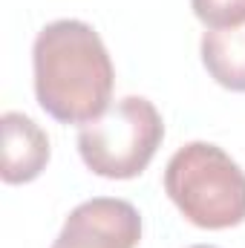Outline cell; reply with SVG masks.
Here are the masks:
<instances>
[{"instance_id":"52a82bcc","label":"cell","mask_w":245,"mask_h":248,"mask_svg":"<svg viewBox=\"0 0 245 248\" xmlns=\"http://www.w3.org/2000/svg\"><path fill=\"white\" fill-rule=\"evenodd\" d=\"M190 6L208 29H231L245 23V0H190Z\"/></svg>"},{"instance_id":"7a4b0ae2","label":"cell","mask_w":245,"mask_h":248,"mask_svg":"<svg viewBox=\"0 0 245 248\" xmlns=\"http://www.w3.org/2000/svg\"><path fill=\"white\" fill-rule=\"evenodd\" d=\"M165 190L196 228L225 231L245 222V170L211 141H190L170 156Z\"/></svg>"},{"instance_id":"6da1fadb","label":"cell","mask_w":245,"mask_h":248,"mask_svg":"<svg viewBox=\"0 0 245 248\" xmlns=\"http://www.w3.org/2000/svg\"><path fill=\"white\" fill-rule=\"evenodd\" d=\"M38 104L61 124L98 119L113 98L116 69L101 35L84 20L46 23L32 46Z\"/></svg>"},{"instance_id":"8992f818","label":"cell","mask_w":245,"mask_h":248,"mask_svg":"<svg viewBox=\"0 0 245 248\" xmlns=\"http://www.w3.org/2000/svg\"><path fill=\"white\" fill-rule=\"evenodd\" d=\"M199 49L208 75L219 87L231 93H245V23L205 32Z\"/></svg>"},{"instance_id":"5b68a950","label":"cell","mask_w":245,"mask_h":248,"mask_svg":"<svg viewBox=\"0 0 245 248\" xmlns=\"http://www.w3.org/2000/svg\"><path fill=\"white\" fill-rule=\"evenodd\" d=\"M3 165L0 176L6 185H23L41 176L49 162L46 133L23 113H3Z\"/></svg>"},{"instance_id":"ba28073f","label":"cell","mask_w":245,"mask_h":248,"mask_svg":"<svg viewBox=\"0 0 245 248\" xmlns=\"http://www.w3.org/2000/svg\"><path fill=\"white\" fill-rule=\"evenodd\" d=\"M190 248H216V246H190Z\"/></svg>"},{"instance_id":"3957f363","label":"cell","mask_w":245,"mask_h":248,"mask_svg":"<svg viewBox=\"0 0 245 248\" xmlns=\"http://www.w3.org/2000/svg\"><path fill=\"white\" fill-rule=\"evenodd\" d=\"M162 139L165 124L153 101L127 95L81 127L78 153L104 179H133L150 165Z\"/></svg>"},{"instance_id":"277c9868","label":"cell","mask_w":245,"mask_h":248,"mask_svg":"<svg viewBox=\"0 0 245 248\" xmlns=\"http://www.w3.org/2000/svg\"><path fill=\"white\" fill-rule=\"evenodd\" d=\"M141 217L127 199L95 196L81 202L63 222L52 248H136Z\"/></svg>"}]
</instances>
